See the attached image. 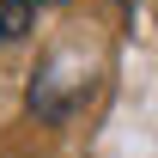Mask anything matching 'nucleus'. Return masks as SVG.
I'll use <instances>...</instances> for the list:
<instances>
[{
  "mask_svg": "<svg viewBox=\"0 0 158 158\" xmlns=\"http://www.w3.org/2000/svg\"><path fill=\"white\" fill-rule=\"evenodd\" d=\"M37 24V0H0V43H24Z\"/></svg>",
  "mask_w": 158,
  "mask_h": 158,
  "instance_id": "nucleus-1",
  "label": "nucleus"
},
{
  "mask_svg": "<svg viewBox=\"0 0 158 158\" xmlns=\"http://www.w3.org/2000/svg\"><path fill=\"white\" fill-rule=\"evenodd\" d=\"M37 6H67V0H37Z\"/></svg>",
  "mask_w": 158,
  "mask_h": 158,
  "instance_id": "nucleus-2",
  "label": "nucleus"
},
{
  "mask_svg": "<svg viewBox=\"0 0 158 158\" xmlns=\"http://www.w3.org/2000/svg\"><path fill=\"white\" fill-rule=\"evenodd\" d=\"M122 6H134V0H122Z\"/></svg>",
  "mask_w": 158,
  "mask_h": 158,
  "instance_id": "nucleus-3",
  "label": "nucleus"
}]
</instances>
